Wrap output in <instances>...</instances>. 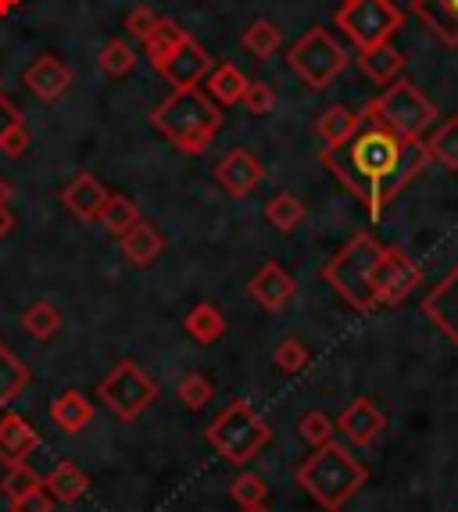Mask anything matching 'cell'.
<instances>
[{
    "mask_svg": "<svg viewBox=\"0 0 458 512\" xmlns=\"http://www.w3.org/2000/svg\"><path fill=\"white\" fill-rule=\"evenodd\" d=\"M423 137H401L387 126H362L351 140L323 147V165L355 194L365 212L380 219L391 201L430 165Z\"/></svg>",
    "mask_w": 458,
    "mask_h": 512,
    "instance_id": "1",
    "label": "cell"
},
{
    "mask_svg": "<svg viewBox=\"0 0 458 512\" xmlns=\"http://www.w3.org/2000/svg\"><path fill=\"white\" fill-rule=\"evenodd\" d=\"M294 477L315 498V505H323L326 512H344V505L365 487L369 470H365V462L355 459L344 444L326 441L297 466Z\"/></svg>",
    "mask_w": 458,
    "mask_h": 512,
    "instance_id": "2",
    "label": "cell"
},
{
    "mask_svg": "<svg viewBox=\"0 0 458 512\" xmlns=\"http://www.w3.org/2000/svg\"><path fill=\"white\" fill-rule=\"evenodd\" d=\"M380 255L383 244L373 233H355V237L337 251V255L326 262L323 280L330 283L340 298L348 301L355 312L369 316L376 312V269H380Z\"/></svg>",
    "mask_w": 458,
    "mask_h": 512,
    "instance_id": "3",
    "label": "cell"
},
{
    "mask_svg": "<svg viewBox=\"0 0 458 512\" xmlns=\"http://www.w3.org/2000/svg\"><path fill=\"white\" fill-rule=\"evenodd\" d=\"M151 122L162 129L165 137L187 154H201L212 144V137L219 133L222 115L208 97L201 94V86L190 90H172L169 101H162L154 108Z\"/></svg>",
    "mask_w": 458,
    "mask_h": 512,
    "instance_id": "4",
    "label": "cell"
},
{
    "mask_svg": "<svg viewBox=\"0 0 458 512\" xmlns=\"http://www.w3.org/2000/svg\"><path fill=\"white\" fill-rule=\"evenodd\" d=\"M204 437H208V444H212L226 462L247 466V462L255 459L265 444H269L272 430H269V423L251 409V402L237 398V402H229L226 409L208 423Z\"/></svg>",
    "mask_w": 458,
    "mask_h": 512,
    "instance_id": "5",
    "label": "cell"
},
{
    "mask_svg": "<svg viewBox=\"0 0 458 512\" xmlns=\"http://www.w3.org/2000/svg\"><path fill=\"white\" fill-rule=\"evenodd\" d=\"M433 122H437V108L408 79H394L362 111V126H387L401 137H423V129H430Z\"/></svg>",
    "mask_w": 458,
    "mask_h": 512,
    "instance_id": "6",
    "label": "cell"
},
{
    "mask_svg": "<svg viewBox=\"0 0 458 512\" xmlns=\"http://www.w3.org/2000/svg\"><path fill=\"white\" fill-rule=\"evenodd\" d=\"M97 398L108 405V412L115 419L133 423L158 402V384H154L151 373H144V366H136L133 359H122L97 384Z\"/></svg>",
    "mask_w": 458,
    "mask_h": 512,
    "instance_id": "7",
    "label": "cell"
},
{
    "mask_svg": "<svg viewBox=\"0 0 458 512\" xmlns=\"http://www.w3.org/2000/svg\"><path fill=\"white\" fill-rule=\"evenodd\" d=\"M401 22L405 15L394 0H344L337 11V26L358 51H373L380 43H391Z\"/></svg>",
    "mask_w": 458,
    "mask_h": 512,
    "instance_id": "8",
    "label": "cell"
},
{
    "mask_svg": "<svg viewBox=\"0 0 458 512\" xmlns=\"http://www.w3.org/2000/svg\"><path fill=\"white\" fill-rule=\"evenodd\" d=\"M287 61H290V69L305 79V86H312V90H326L340 72L348 69V51L333 40L330 29L315 26V29H308L294 47H290Z\"/></svg>",
    "mask_w": 458,
    "mask_h": 512,
    "instance_id": "9",
    "label": "cell"
},
{
    "mask_svg": "<svg viewBox=\"0 0 458 512\" xmlns=\"http://www.w3.org/2000/svg\"><path fill=\"white\" fill-rule=\"evenodd\" d=\"M419 283H423V269H419L405 251L383 248L380 269H376V305L380 308L401 305L408 294L416 291Z\"/></svg>",
    "mask_w": 458,
    "mask_h": 512,
    "instance_id": "10",
    "label": "cell"
},
{
    "mask_svg": "<svg viewBox=\"0 0 458 512\" xmlns=\"http://www.w3.org/2000/svg\"><path fill=\"white\" fill-rule=\"evenodd\" d=\"M212 69H215V61L208 58V51H204L197 40H190V36H183V40L172 47L169 58L158 65V72L169 79L172 90H190V86H201V79H208V72H212Z\"/></svg>",
    "mask_w": 458,
    "mask_h": 512,
    "instance_id": "11",
    "label": "cell"
},
{
    "mask_svg": "<svg viewBox=\"0 0 458 512\" xmlns=\"http://www.w3.org/2000/svg\"><path fill=\"white\" fill-rule=\"evenodd\" d=\"M423 316L458 348V265L423 298Z\"/></svg>",
    "mask_w": 458,
    "mask_h": 512,
    "instance_id": "12",
    "label": "cell"
},
{
    "mask_svg": "<svg viewBox=\"0 0 458 512\" xmlns=\"http://www.w3.org/2000/svg\"><path fill=\"white\" fill-rule=\"evenodd\" d=\"M36 448H40V434H36L33 423L18 412H4L0 416V466L4 470L22 466Z\"/></svg>",
    "mask_w": 458,
    "mask_h": 512,
    "instance_id": "13",
    "label": "cell"
},
{
    "mask_svg": "<svg viewBox=\"0 0 458 512\" xmlns=\"http://www.w3.org/2000/svg\"><path fill=\"white\" fill-rule=\"evenodd\" d=\"M262 176H265L262 162H258L251 151H240V147L229 151L226 158L215 165V180H219V187L226 190L229 197H247L262 183Z\"/></svg>",
    "mask_w": 458,
    "mask_h": 512,
    "instance_id": "14",
    "label": "cell"
},
{
    "mask_svg": "<svg viewBox=\"0 0 458 512\" xmlns=\"http://www.w3.org/2000/svg\"><path fill=\"white\" fill-rule=\"evenodd\" d=\"M247 291H251V298H255L258 305L265 308V312H280V308H287L290 301H294L297 283H294V276L283 269V265L265 262L262 269L251 276Z\"/></svg>",
    "mask_w": 458,
    "mask_h": 512,
    "instance_id": "15",
    "label": "cell"
},
{
    "mask_svg": "<svg viewBox=\"0 0 458 512\" xmlns=\"http://www.w3.org/2000/svg\"><path fill=\"white\" fill-rule=\"evenodd\" d=\"M337 430H344V437H348L351 444H358V448H369V444L387 430V416L376 409L373 398H355V402L337 416Z\"/></svg>",
    "mask_w": 458,
    "mask_h": 512,
    "instance_id": "16",
    "label": "cell"
},
{
    "mask_svg": "<svg viewBox=\"0 0 458 512\" xmlns=\"http://www.w3.org/2000/svg\"><path fill=\"white\" fill-rule=\"evenodd\" d=\"M22 79H26V86L40 101H58V97H65L68 86H72V69L61 58H54V54H40Z\"/></svg>",
    "mask_w": 458,
    "mask_h": 512,
    "instance_id": "17",
    "label": "cell"
},
{
    "mask_svg": "<svg viewBox=\"0 0 458 512\" xmlns=\"http://www.w3.org/2000/svg\"><path fill=\"white\" fill-rule=\"evenodd\" d=\"M108 190H104V183L97 180V176H90V172H79V176H72L68 180V187L61 190V201H65V208L72 215H79L83 222H94L97 215H101L104 201H108Z\"/></svg>",
    "mask_w": 458,
    "mask_h": 512,
    "instance_id": "18",
    "label": "cell"
},
{
    "mask_svg": "<svg viewBox=\"0 0 458 512\" xmlns=\"http://www.w3.org/2000/svg\"><path fill=\"white\" fill-rule=\"evenodd\" d=\"M412 11L444 47H458V0H412Z\"/></svg>",
    "mask_w": 458,
    "mask_h": 512,
    "instance_id": "19",
    "label": "cell"
},
{
    "mask_svg": "<svg viewBox=\"0 0 458 512\" xmlns=\"http://www.w3.org/2000/svg\"><path fill=\"white\" fill-rule=\"evenodd\" d=\"M43 487L51 491V498L58 505H76L79 498L90 491V477H86L72 459H61L58 466H51V473L43 477Z\"/></svg>",
    "mask_w": 458,
    "mask_h": 512,
    "instance_id": "20",
    "label": "cell"
},
{
    "mask_svg": "<svg viewBox=\"0 0 458 512\" xmlns=\"http://www.w3.org/2000/svg\"><path fill=\"white\" fill-rule=\"evenodd\" d=\"M119 244H122V255H126L129 265H136V269L151 265L154 258H158L165 251V237L158 230H154L151 222H144V219L136 222L133 230L122 233Z\"/></svg>",
    "mask_w": 458,
    "mask_h": 512,
    "instance_id": "21",
    "label": "cell"
},
{
    "mask_svg": "<svg viewBox=\"0 0 458 512\" xmlns=\"http://www.w3.org/2000/svg\"><path fill=\"white\" fill-rule=\"evenodd\" d=\"M51 419L65 434H83L94 423V402H86L83 391H61L51 402Z\"/></svg>",
    "mask_w": 458,
    "mask_h": 512,
    "instance_id": "22",
    "label": "cell"
},
{
    "mask_svg": "<svg viewBox=\"0 0 458 512\" xmlns=\"http://www.w3.org/2000/svg\"><path fill=\"white\" fill-rule=\"evenodd\" d=\"M358 69L373 79L376 86H391L405 72V54L391 43H380L373 51H358Z\"/></svg>",
    "mask_w": 458,
    "mask_h": 512,
    "instance_id": "23",
    "label": "cell"
},
{
    "mask_svg": "<svg viewBox=\"0 0 458 512\" xmlns=\"http://www.w3.org/2000/svg\"><path fill=\"white\" fill-rule=\"evenodd\" d=\"M358 129H362V115H358V111H351L348 104H330V108L319 115L315 133H319L323 147H337V144H344V140L355 137Z\"/></svg>",
    "mask_w": 458,
    "mask_h": 512,
    "instance_id": "24",
    "label": "cell"
},
{
    "mask_svg": "<svg viewBox=\"0 0 458 512\" xmlns=\"http://www.w3.org/2000/svg\"><path fill=\"white\" fill-rule=\"evenodd\" d=\"M29 366L22 359H18L15 351L8 348V344L0 341V409H8L11 402H15L18 394L29 387Z\"/></svg>",
    "mask_w": 458,
    "mask_h": 512,
    "instance_id": "25",
    "label": "cell"
},
{
    "mask_svg": "<svg viewBox=\"0 0 458 512\" xmlns=\"http://www.w3.org/2000/svg\"><path fill=\"white\" fill-rule=\"evenodd\" d=\"M187 333L194 337L197 344H215L226 333V316H222V308L212 305V301H201L187 312Z\"/></svg>",
    "mask_w": 458,
    "mask_h": 512,
    "instance_id": "26",
    "label": "cell"
},
{
    "mask_svg": "<svg viewBox=\"0 0 458 512\" xmlns=\"http://www.w3.org/2000/svg\"><path fill=\"white\" fill-rule=\"evenodd\" d=\"M247 83H251V79H247L237 65H215V69L208 72V79H204L208 94H212L219 104H240L244 101Z\"/></svg>",
    "mask_w": 458,
    "mask_h": 512,
    "instance_id": "27",
    "label": "cell"
},
{
    "mask_svg": "<svg viewBox=\"0 0 458 512\" xmlns=\"http://www.w3.org/2000/svg\"><path fill=\"white\" fill-rule=\"evenodd\" d=\"M61 308L51 305V301H36V305H29L26 312H22V326H26V333L33 337V341H51L54 333L61 330Z\"/></svg>",
    "mask_w": 458,
    "mask_h": 512,
    "instance_id": "28",
    "label": "cell"
},
{
    "mask_svg": "<svg viewBox=\"0 0 458 512\" xmlns=\"http://www.w3.org/2000/svg\"><path fill=\"white\" fill-rule=\"evenodd\" d=\"M97 222H101V226L111 233V237H122V233L133 230L136 222H140V212H136V205L129 201L126 194H111L108 201H104V208H101V215H97Z\"/></svg>",
    "mask_w": 458,
    "mask_h": 512,
    "instance_id": "29",
    "label": "cell"
},
{
    "mask_svg": "<svg viewBox=\"0 0 458 512\" xmlns=\"http://www.w3.org/2000/svg\"><path fill=\"white\" fill-rule=\"evenodd\" d=\"M430 147V158L441 162L448 172H458V115L455 119H444L441 126L433 129V137L426 140Z\"/></svg>",
    "mask_w": 458,
    "mask_h": 512,
    "instance_id": "30",
    "label": "cell"
},
{
    "mask_svg": "<svg viewBox=\"0 0 458 512\" xmlns=\"http://www.w3.org/2000/svg\"><path fill=\"white\" fill-rule=\"evenodd\" d=\"M265 219H269L272 230L280 233H294L301 222H305V205H301V197L294 194H276L265 205Z\"/></svg>",
    "mask_w": 458,
    "mask_h": 512,
    "instance_id": "31",
    "label": "cell"
},
{
    "mask_svg": "<svg viewBox=\"0 0 458 512\" xmlns=\"http://www.w3.org/2000/svg\"><path fill=\"white\" fill-rule=\"evenodd\" d=\"M240 40H244V47L251 54H255V58H272V54L280 51L283 33L276 26H272V22L258 18V22H251V26L244 29V36H240Z\"/></svg>",
    "mask_w": 458,
    "mask_h": 512,
    "instance_id": "32",
    "label": "cell"
},
{
    "mask_svg": "<svg viewBox=\"0 0 458 512\" xmlns=\"http://www.w3.org/2000/svg\"><path fill=\"white\" fill-rule=\"evenodd\" d=\"M97 65H101L104 76L122 79V76H129V72H133L136 51L129 47L126 40H108V43L101 47V58H97Z\"/></svg>",
    "mask_w": 458,
    "mask_h": 512,
    "instance_id": "33",
    "label": "cell"
},
{
    "mask_svg": "<svg viewBox=\"0 0 458 512\" xmlns=\"http://www.w3.org/2000/svg\"><path fill=\"white\" fill-rule=\"evenodd\" d=\"M183 36H187V33H183V29H179L176 22H169V18H162V22H158V29H154V33L144 40V51H147V58H151L154 69H158V65H162V61L169 58L172 47H176V43L183 40Z\"/></svg>",
    "mask_w": 458,
    "mask_h": 512,
    "instance_id": "34",
    "label": "cell"
},
{
    "mask_svg": "<svg viewBox=\"0 0 458 512\" xmlns=\"http://www.w3.org/2000/svg\"><path fill=\"white\" fill-rule=\"evenodd\" d=\"M176 394H179V402H183V409L187 412H201L204 405L215 398V387L204 373H187L183 380H179Z\"/></svg>",
    "mask_w": 458,
    "mask_h": 512,
    "instance_id": "35",
    "label": "cell"
},
{
    "mask_svg": "<svg viewBox=\"0 0 458 512\" xmlns=\"http://www.w3.org/2000/svg\"><path fill=\"white\" fill-rule=\"evenodd\" d=\"M229 495H233V502H237L240 509H255V505L265 502L269 487H265V480L258 477V473H240V477L229 484Z\"/></svg>",
    "mask_w": 458,
    "mask_h": 512,
    "instance_id": "36",
    "label": "cell"
},
{
    "mask_svg": "<svg viewBox=\"0 0 458 512\" xmlns=\"http://www.w3.org/2000/svg\"><path fill=\"white\" fill-rule=\"evenodd\" d=\"M297 434H301V441H308L312 448H319V444L333 441V434H337V423H333L326 412H305V416H301V423H297Z\"/></svg>",
    "mask_w": 458,
    "mask_h": 512,
    "instance_id": "37",
    "label": "cell"
},
{
    "mask_svg": "<svg viewBox=\"0 0 458 512\" xmlns=\"http://www.w3.org/2000/svg\"><path fill=\"white\" fill-rule=\"evenodd\" d=\"M272 359H276V369H280V373L297 376L301 369L308 366V359H312V355H308V348L297 341V337H283V341L276 344V355H272Z\"/></svg>",
    "mask_w": 458,
    "mask_h": 512,
    "instance_id": "38",
    "label": "cell"
},
{
    "mask_svg": "<svg viewBox=\"0 0 458 512\" xmlns=\"http://www.w3.org/2000/svg\"><path fill=\"white\" fill-rule=\"evenodd\" d=\"M43 477L36 470H29V462H22V466H11L8 473H4V484H0V491H4V498L8 502H15V498L29 495L33 487H40Z\"/></svg>",
    "mask_w": 458,
    "mask_h": 512,
    "instance_id": "39",
    "label": "cell"
},
{
    "mask_svg": "<svg viewBox=\"0 0 458 512\" xmlns=\"http://www.w3.org/2000/svg\"><path fill=\"white\" fill-rule=\"evenodd\" d=\"M240 104H244L251 115H269V111L276 108V94H272L269 83H255V79H251V83H247V90H244V101H240Z\"/></svg>",
    "mask_w": 458,
    "mask_h": 512,
    "instance_id": "40",
    "label": "cell"
},
{
    "mask_svg": "<svg viewBox=\"0 0 458 512\" xmlns=\"http://www.w3.org/2000/svg\"><path fill=\"white\" fill-rule=\"evenodd\" d=\"M158 22H162V15H158L154 8H133L126 15V29L136 36V40H147V36L158 29Z\"/></svg>",
    "mask_w": 458,
    "mask_h": 512,
    "instance_id": "41",
    "label": "cell"
},
{
    "mask_svg": "<svg viewBox=\"0 0 458 512\" xmlns=\"http://www.w3.org/2000/svg\"><path fill=\"white\" fill-rule=\"evenodd\" d=\"M8 509L11 512H54V498H51V491L47 487H33L29 495H22V498H15V502H8Z\"/></svg>",
    "mask_w": 458,
    "mask_h": 512,
    "instance_id": "42",
    "label": "cell"
},
{
    "mask_svg": "<svg viewBox=\"0 0 458 512\" xmlns=\"http://www.w3.org/2000/svg\"><path fill=\"white\" fill-rule=\"evenodd\" d=\"M26 147H29V126H26V122H18L8 137L0 140V154H8V158H22V154H26Z\"/></svg>",
    "mask_w": 458,
    "mask_h": 512,
    "instance_id": "43",
    "label": "cell"
},
{
    "mask_svg": "<svg viewBox=\"0 0 458 512\" xmlns=\"http://www.w3.org/2000/svg\"><path fill=\"white\" fill-rule=\"evenodd\" d=\"M18 122H22V115H18V108L11 101H4V97H0V140L8 137L11 129L18 126Z\"/></svg>",
    "mask_w": 458,
    "mask_h": 512,
    "instance_id": "44",
    "label": "cell"
},
{
    "mask_svg": "<svg viewBox=\"0 0 458 512\" xmlns=\"http://www.w3.org/2000/svg\"><path fill=\"white\" fill-rule=\"evenodd\" d=\"M11 230H15V212L8 205H0V240L8 237Z\"/></svg>",
    "mask_w": 458,
    "mask_h": 512,
    "instance_id": "45",
    "label": "cell"
},
{
    "mask_svg": "<svg viewBox=\"0 0 458 512\" xmlns=\"http://www.w3.org/2000/svg\"><path fill=\"white\" fill-rule=\"evenodd\" d=\"M11 197H15V187H11V183L4 180V176H0V205H8Z\"/></svg>",
    "mask_w": 458,
    "mask_h": 512,
    "instance_id": "46",
    "label": "cell"
},
{
    "mask_svg": "<svg viewBox=\"0 0 458 512\" xmlns=\"http://www.w3.org/2000/svg\"><path fill=\"white\" fill-rule=\"evenodd\" d=\"M11 8H18V0H0V15H8Z\"/></svg>",
    "mask_w": 458,
    "mask_h": 512,
    "instance_id": "47",
    "label": "cell"
},
{
    "mask_svg": "<svg viewBox=\"0 0 458 512\" xmlns=\"http://www.w3.org/2000/svg\"><path fill=\"white\" fill-rule=\"evenodd\" d=\"M244 512H272V509H269V505L262 502V505H255V509H244Z\"/></svg>",
    "mask_w": 458,
    "mask_h": 512,
    "instance_id": "48",
    "label": "cell"
},
{
    "mask_svg": "<svg viewBox=\"0 0 458 512\" xmlns=\"http://www.w3.org/2000/svg\"><path fill=\"white\" fill-rule=\"evenodd\" d=\"M0 97H4V94H0Z\"/></svg>",
    "mask_w": 458,
    "mask_h": 512,
    "instance_id": "49",
    "label": "cell"
}]
</instances>
